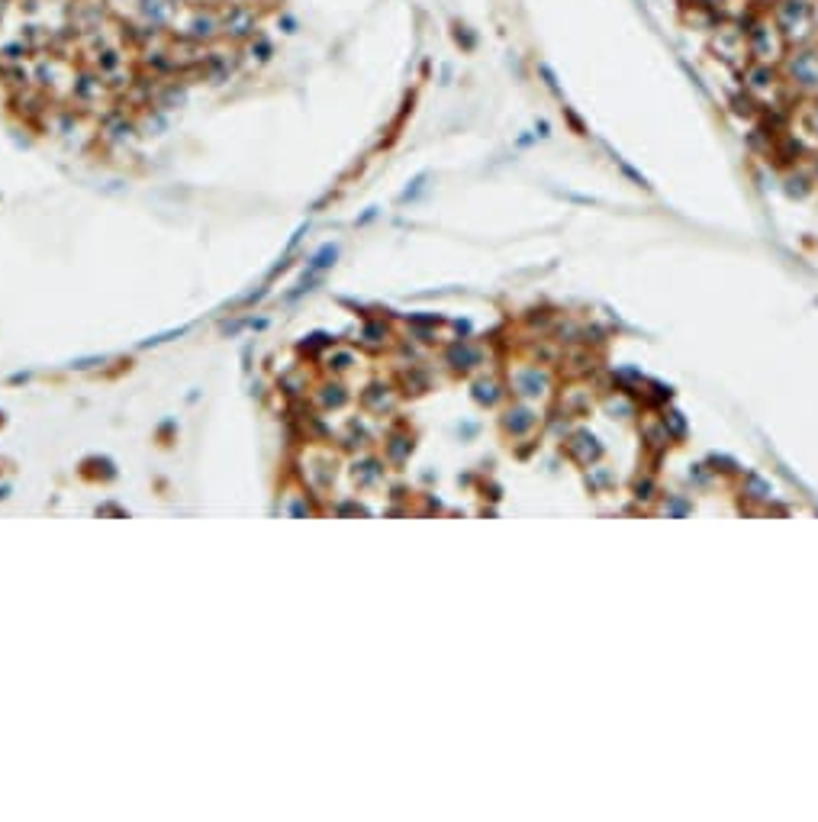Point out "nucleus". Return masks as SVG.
<instances>
[{
    "mask_svg": "<svg viewBox=\"0 0 818 822\" xmlns=\"http://www.w3.org/2000/svg\"><path fill=\"white\" fill-rule=\"evenodd\" d=\"M220 30L229 32L232 39H245L255 32V10L248 4H229L220 13Z\"/></svg>",
    "mask_w": 818,
    "mask_h": 822,
    "instance_id": "1",
    "label": "nucleus"
},
{
    "mask_svg": "<svg viewBox=\"0 0 818 822\" xmlns=\"http://www.w3.org/2000/svg\"><path fill=\"white\" fill-rule=\"evenodd\" d=\"M220 32V13H210V10H197V13L190 16V23H187V36L190 39H197V42H206V39H213Z\"/></svg>",
    "mask_w": 818,
    "mask_h": 822,
    "instance_id": "2",
    "label": "nucleus"
}]
</instances>
